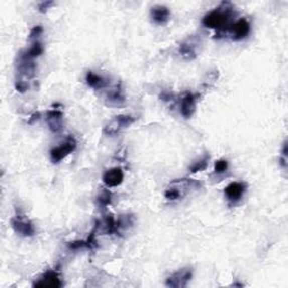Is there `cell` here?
Wrapping results in <instances>:
<instances>
[{"mask_svg":"<svg viewBox=\"0 0 288 288\" xmlns=\"http://www.w3.org/2000/svg\"><path fill=\"white\" fill-rule=\"evenodd\" d=\"M193 277V269L189 267L182 268L177 272L172 273L171 276L167 278L166 285L168 287L173 288H182L188 285V282L190 281Z\"/></svg>","mask_w":288,"mask_h":288,"instance_id":"6","label":"cell"},{"mask_svg":"<svg viewBox=\"0 0 288 288\" xmlns=\"http://www.w3.org/2000/svg\"><path fill=\"white\" fill-rule=\"evenodd\" d=\"M86 248L90 249L89 248V244L87 242V240L86 241L77 240V241H72V242L68 243V249L73 250V251H75V250H80V249H86Z\"/></svg>","mask_w":288,"mask_h":288,"instance_id":"23","label":"cell"},{"mask_svg":"<svg viewBox=\"0 0 288 288\" xmlns=\"http://www.w3.org/2000/svg\"><path fill=\"white\" fill-rule=\"evenodd\" d=\"M86 81H87V84L89 87H91L93 89H97V90H99V89L106 88L108 86V81L106 79H104L102 75H99V74L92 72V71H89L87 73Z\"/></svg>","mask_w":288,"mask_h":288,"instance_id":"16","label":"cell"},{"mask_svg":"<svg viewBox=\"0 0 288 288\" xmlns=\"http://www.w3.org/2000/svg\"><path fill=\"white\" fill-rule=\"evenodd\" d=\"M107 98L110 99L111 102H114L115 104H120L124 102V96H123V92H122V89L121 87H115L113 90H111L108 92V96Z\"/></svg>","mask_w":288,"mask_h":288,"instance_id":"21","label":"cell"},{"mask_svg":"<svg viewBox=\"0 0 288 288\" xmlns=\"http://www.w3.org/2000/svg\"><path fill=\"white\" fill-rule=\"evenodd\" d=\"M15 88L17 91L20 92H25L28 89V83L25 81H16L15 83Z\"/></svg>","mask_w":288,"mask_h":288,"instance_id":"26","label":"cell"},{"mask_svg":"<svg viewBox=\"0 0 288 288\" xmlns=\"http://www.w3.org/2000/svg\"><path fill=\"white\" fill-rule=\"evenodd\" d=\"M104 226H105V231L108 234H116V220L113 217V215H107L105 217Z\"/></svg>","mask_w":288,"mask_h":288,"instance_id":"22","label":"cell"},{"mask_svg":"<svg viewBox=\"0 0 288 288\" xmlns=\"http://www.w3.org/2000/svg\"><path fill=\"white\" fill-rule=\"evenodd\" d=\"M229 168V163L226 160H219V161L215 162V166H214V171L215 173H223L225 172L226 170Z\"/></svg>","mask_w":288,"mask_h":288,"instance_id":"24","label":"cell"},{"mask_svg":"<svg viewBox=\"0 0 288 288\" xmlns=\"http://www.w3.org/2000/svg\"><path fill=\"white\" fill-rule=\"evenodd\" d=\"M209 160H210V155L205 154L204 157H202L200 160H197V161H195L191 164V166L189 167V171L191 173H196V172H200V171H203V170H205L207 164H209Z\"/></svg>","mask_w":288,"mask_h":288,"instance_id":"19","label":"cell"},{"mask_svg":"<svg viewBox=\"0 0 288 288\" xmlns=\"http://www.w3.org/2000/svg\"><path fill=\"white\" fill-rule=\"evenodd\" d=\"M201 187V183L193 179H178L170 183L168 189L164 193V196L169 201H177L185 196L189 189H198Z\"/></svg>","mask_w":288,"mask_h":288,"instance_id":"2","label":"cell"},{"mask_svg":"<svg viewBox=\"0 0 288 288\" xmlns=\"http://www.w3.org/2000/svg\"><path fill=\"white\" fill-rule=\"evenodd\" d=\"M17 72L20 75V79L17 81H25L34 78L36 73V64L32 59L27 58V56L21 52L20 56H18V63H17Z\"/></svg>","mask_w":288,"mask_h":288,"instance_id":"3","label":"cell"},{"mask_svg":"<svg viewBox=\"0 0 288 288\" xmlns=\"http://www.w3.org/2000/svg\"><path fill=\"white\" fill-rule=\"evenodd\" d=\"M40 116H41V114H40L39 112H37V113H34V114L32 115V119H31L30 121H28V124H33V122L39 120V119H40Z\"/></svg>","mask_w":288,"mask_h":288,"instance_id":"28","label":"cell"},{"mask_svg":"<svg viewBox=\"0 0 288 288\" xmlns=\"http://www.w3.org/2000/svg\"><path fill=\"white\" fill-rule=\"evenodd\" d=\"M75 149H77V141H75L72 136H70V138L65 140V142L51 150L50 155L52 162L53 163L61 162L63 159L67 158L69 154L74 152Z\"/></svg>","mask_w":288,"mask_h":288,"instance_id":"4","label":"cell"},{"mask_svg":"<svg viewBox=\"0 0 288 288\" xmlns=\"http://www.w3.org/2000/svg\"><path fill=\"white\" fill-rule=\"evenodd\" d=\"M112 203V194L108 190H103L101 194H99L97 197V204L99 207L102 209H105L106 206H108Z\"/></svg>","mask_w":288,"mask_h":288,"instance_id":"20","label":"cell"},{"mask_svg":"<svg viewBox=\"0 0 288 288\" xmlns=\"http://www.w3.org/2000/svg\"><path fill=\"white\" fill-rule=\"evenodd\" d=\"M43 52H44V48H43V45H42V43H40V42H35V43L33 44L30 49L24 51L23 53H24L27 58L34 60L35 58H39Z\"/></svg>","mask_w":288,"mask_h":288,"instance_id":"18","label":"cell"},{"mask_svg":"<svg viewBox=\"0 0 288 288\" xmlns=\"http://www.w3.org/2000/svg\"><path fill=\"white\" fill-rule=\"evenodd\" d=\"M42 33H43V27H42L41 25H37V26H34L31 30L30 32V39H36V37H39Z\"/></svg>","mask_w":288,"mask_h":288,"instance_id":"25","label":"cell"},{"mask_svg":"<svg viewBox=\"0 0 288 288\" xmlns=\"http://www.w3.org/2000/svg\"><path fill=\"white\" fill-rule=\"evenodd\" d=\"M135 223V217L132 214L121 215L116 220V234H122V231L130 230Z\"/></svg>","mask_w":288,"mask_h":288,"instance_id":"17","label":"cell"},{"mask_svg":"<svg viewBox=\"0 0 288 288\" xmlns=\"http://www.w3.org/2000/svg\"><path fill=\"white\" fill-rule=\"evenodd\" d=\"M45 121L49 129L53 133H59L63 129V113L59 110H50L46 112Z\"/></svg>","mask_w":288,"mask_h":288,"instance_id":"10","label":"cell"},{"mask_svg":"<svg viewBox=\"0 0 288 288\" xmlns=\"http://www.w3.org/2000/svg\"><path fill=\"white\" fill-rule=\"evenodd\" d=\"M53 5H54L53 2H43V3H41L40 6H39L40 12L41 13H45L49 9V7L53 6Z\"/></svg>","mask_w":288,"mask_h":288,"instance_id":"27","label":"cell"},{"mask_svg":"<svg viewBox=\"0 0 288 288\" xmlns=\"http://www.w3.org/2000/svg\"><path fill=\"white\" fill-rule=\"evenodd\" d=\"M237 13L233 9V6L231 3H222L219 7L214 8L213 11L207 13L203 17L202 24L205 27L213 28L219 32L229 31L231 25L233 24L232 20Z\"/></svg>","mask_w":288,"mask_h":288,"instance_id":"1","label":"cell"},{"mask_svg":"<svg viewBox=\"0 0 288 288\" xmlns=\"http://www.w3.org/2000/svg\"><path fill=\"white\" fill-rule=\"evenodd\" d=\"M200 45V39L196 36H190L182 42L179 46V53L186 60H194L197 56V48Z\"/></svg>","mask_w":288,"mask_h":288,"instance_id":"8","label":"cell"},{"mask_svg":"<svg viewBox=\"0 0 288 288\" xmlns=\"http://www.w3.org/2000/svg\"><path fill=\"white\" fill-rule=\"evenodd\" d=\"M245 191V185L241 182H232L225 188V195L231 202H238L241 200Z\"/></svg>","mask_w":288,"mask_h":288,"instance_id":"15","label":"cell"},{"mask_svg":"<svg viewBox=\"0 0 288 288\" xmlns=\"http://www.w3.org/2000/svg\"><path fill=\"white\" fill-rule=\"evenodd\" d=\"M229 31L231 32V34H232L233 41H241L245 39V37L250 34L251 25H250L248 20H245V18H240L239 21H237L231 25Z\"/></svg>","mask_w":288,"mask_h":288,"instance_id":"9","label":"cell"},{"mask_svg":"<svg viewBox=\"0 0 288 288\" xmlns=\"http://www.w3.org/2000/svg\"><path fill=\"white\" fill-rule=\"evenodd\" d=\"M123 180H124V172L121 168L108 169L103 174V182L110 188L120 186Z\"/></svg>","mask_w":288,"mask_h":288,"instance_id":"11","label":"cell"},{"mask_svg":"<svg viewBox=\"0 0 288 288\" xmlns=\"http://www.w3.org/2000/svg\"><path fill=\"white\" fill-rule=\"evenodd\" d=\"M151 18L158 25H164L170 20V9L163 5H155L151 8Z\"/></svg>","mask_w":288,"mask_h":288,"instance_id":"13","label":"cell"},{"mask_svg":"<svg viewBox=\"0 0 288 288\" xmlns=\"http://www.w3.org/2000/svg\"><path fill=\"white\" fill-rule=\"evenodd\" d=\"M136 121L135 116L132 115H117L104 129V133L107 135H115L125 127H129Z\"/></svg>","mask_w":288,"mask_h":288,"instance_id":"5","label":"cell"},{"mask_svg":"<svg viewBox=\"0 0 288 288\" xmlns=\"http://www.w3.org/2000/svg\"><path fill=\"white\" fill-rule=\"evenodd\" d=\"M196 104H197V95L194 93H187V95L182 98L181 105H180V113L185 119H189L193 116L194 113L196 111Z\"/></svg>","mask_w":288,"mask_h":288,"instance_id":"14","label":"cell"},{"mask_svg":"<svg viewBox=\"0 0 288 288\" xmlns=\"http://www.w3.org/2000/svg\"><path fill=\"white\" fill-rule=\"evenodd\" d=\"M63 282L61 281L59 275L54 271H48L42 276L39 280L34 282V287H51V288H59L62 287Z\"/></svg>","mask_w":288,"mask_h":288,"instance_id":"12","label":"cell"},{"mask_svg":"<svg viewBox=\"0 0 288 288\" xmlns=\"http://www.w3.org/2000/svg\"><path fill=\"white\" fill-rule=\"evenodd\" d=\"M11 224L15 233L22 235V237H33L36 232L34 224L21 215L13 217L11 220Z\"/></svg>","mask_w":288,"mask_h":288,"instance_id":"7","label":"cell"}]
</instances>
